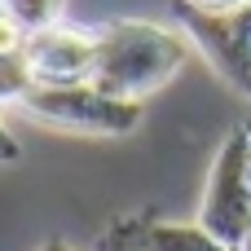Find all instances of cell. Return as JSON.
I'll return each mask as SVG.
<instances>
[{"label":"cell","instance_id":"cell-11","mask_svg":"<svg viewBox=\"0 0 251 251\" xmlns=\"http://www.w3.org/2000/svg\"><path fill=\"white\" fill-rule=\"evenodd\" d=\"M229 26H234V35H238V44L251 53V4H243L238 13H229Z\"/></svg>","mask_w":251,"mask_h":251},{"label":"cell","instance_id":"cell-1","mask_svg":"<svg viewBox=\"0 0 251 251\" xmlns=\"http://www.w3.org/2000/svg\"><path fill=\"white\" fill-rule=\"evenodd\" d=\"M190 44H194L190 31H172L163 22H146V18L106 22L97 26V57L88 84L110 97L146 101L185 66Z\"/></svg>","mask_w":251,"mask_h":251},{"label":"cell","instance_id":"cell-5","mask_svg":"<svg viewBox=\"0 0 251 251\" xmlns=\"http://www.w3.org/2000/svg\"><path fill=\"white\" fill-rule=\"evenodd\" d=\"M181 26H185L190 40L212 57V66H216L238 93H247V97H251V53L238 44L229 18H221V13H203V9H194V4L185 0V4H181Z\"/></svg>","mask_w":251,"mask_h":251},{"label":"cell","instance_id":"cell-2","mask_svg":"<svg viewBox=\"0 0 251 251\" xmlns=\"http://www.w3.org/2000/svg\"><path fill=\"white\" fill-rule=\"evenodd\" d=\"M22 115L79 137H128L141 124V101L110 97L93 84H35L22 101Z\"/></svg>","mask_w":251,"mask_h":251},{"label":"cell","instance_id":"cell-7","mask_svg":"<svg viewBox=\"0 0 251 251\" xmlns=\"http://www.w3.org/2000/svg\"><path fill=\"white\" fill-rule=\"evenodd\" d=\"M0 9H4L26 35L49 31V26L62 22V0H0Z\"/></svg>","mask_w":251,"mask_h":251},{"label":"cell","instance_id":"cell-14","mask_svg":"<svg viewBox=\"0 0 251 251\" xmlns=\"http://www.w3.org/2000/svg\"><path fill=\"white\" fill-rule=\"evenodd\" d=\"M243 251H251V234H247V243H243Z\"/></svg>","mask_w":251,"mask_h":251},{"label":"cell","instance_id":"cell-8","mask_svg":"<svg viewBox=\"0 0 251 251\" xmlns=\"http://www.w3.org/2000/svg\"><path fill=\"white\" fill-rule=\"evenodd\" d=\"M31 88H35V75H31L26 57L22 53L0 57V106H22Z\"/></svg>","mask_w":251,"mask_h":251},{"label":"cell","instance_id":"cell-12","mask_svg":"<svg viewBox=\"0 0 251 251\" xmlns=\"http://www.w3.org/2000/svg\"><path fill=\"white\" fill-rule=\"evenodd\" d=\"M194 9H203V13H221V18H229V13H238L243 4H251V0H190Z\"/></svg>","mask_w":251,"mask_h":251},{"label":"cell","instance_id":"cell-9","mask_svg":"<svg viewBox=\"0 0 251 251\" xmlns=\"http://www.w3.org/2000/svg\"><path fill=\"white\" fill-rule=\"evenodd\" d=\"M146 229H150V216H124L101 234L97 251H150L146 247Z\"/></svg>","mask_w":251,"mask_h":251},{"label":"cell","instance_id":"cell-6","mask_svg":"<svg viewBox=\"0 0 251 251\" xmlns=\"http://www.w3.org/2000/svg\"><path fill=\"white\" fill-rule=\"evenodd\" d=\"M146 247L150 251H229L225 243H216L203 225H176V221H150Z\"/></svg>","mask_w":251,"mask_h":251},{"label":"cell","instance_id":"cell-3","mask_svg":"<svg viewBox=\"0 0 251 251\" xmlns=\"http://www.w3.org/2000/svg\"><path fill=\"white\" fill-rule=\"evenodd\" d=\"M199 225L225 243L229 251H243L251 234V124L234 128L225 137V146L212 159L207 172V190H203V207H199Z\"/></svg>","mask_w":251,"mask_h":251},{"label":"cell","instance_id":"cell-15","mask_svg":"<svg viewBox=\"0 0 251 251\" xmlns=\"http://www.w3.org/2000/svg\"><path fill=\"white\" fill-rule=\"evenodd\" d=\"M0 163H4V159H0Z\"/></svg>","mask_w":251,"mask_h":251},{"label":"cell","instance_id":"cell-10","mask_svg":"<svg viewBox=\"0 0 251 251\" xmlns=\"http://www.w3.org/2000/svg\"><path fill=\"white\" fill-rule=\"evenodd\" d=\"M22 44H26V31L0 9V57H9V53H22Z\"/></svg>","mask_w":251,"mask_h":251},{"label":"cell","instance_id":"cell-4","mask_svg":"<svg viewBox=\"0 0 251 251\" xmlns=\"http://www.w3.org/2000/svg\"><path fill=\"white\" fill-rule=\"evenodd\" d=\"M22 57L35 75V84H88L93 57H97V31L84 26H49L26 35Z\"/></svg>","mask_w":251,"mask_h":251},{"label":"cell","instance_id":"cell-13","mask_svg":"<svg viewBox=\"0 0 251 251\" xmlns=\"http://www.w3.org/2000/svg\"><path fill=\"white\" fill-rule=\"evenodd\" d=\"M40 251H75V247H71V243H44Z\"/></svg>","mask_w":251,"mask_h":251}]
</instances>
